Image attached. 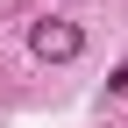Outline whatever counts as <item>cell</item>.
I'll return each instance as SVG.
<instances>
[{
    "label": "cell",
    "mask_w": 128,
    "mask_h": 128,
    "mask_svg": "<svg viewBox=\"0 0 128 128\" xmlns=\"http://www.w3.org/2000/svg\"><path fill=\"white\" fill-rule=\"evenodd\" d=\"M28 50H36L43 64H71L78 50H86V28H78V22H64V14H43V22L28 28Z\"/></svg>",
    "instance_id": "obj_1"
}]
</instances>
